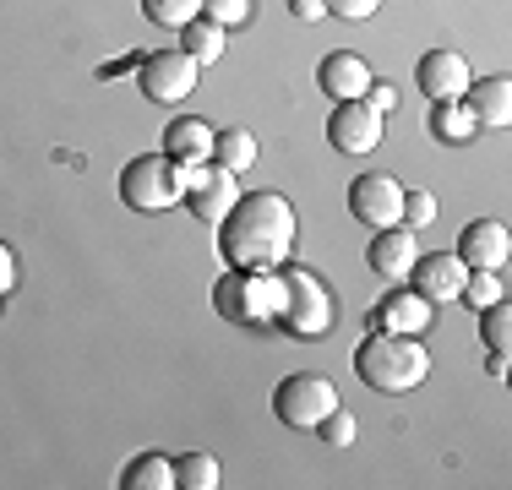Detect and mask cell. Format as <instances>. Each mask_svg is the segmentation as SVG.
Here are the masks:
<instances>
[{"instance_id":"obj_14","label":"cell","mask_w":512,"mask_h":490,"mask_svg":"<svg viewBox=\"0 0 512 490\" xmlns=\"http://www.w3.org/2000/svg\"><path fill=\"white\" fill-rule=\"evenodd\" d=\"M431 316H436L431 300H420L414 289H393V294H382V300H376L371 333H409V338H420L425 327H431Z\"/></svg>"},{"instance_id":"obj_16","label":"cell","mask_w":512,"mask_h":490,"mask_svg":"<svg viewBox=\"0 0 512 490\" xmlns=\"http://www.w3.org/2000/svg\"><path fill=\"white\" fill-rule=\"evenodd\" d=\"M414 256H420V245H414V229L393 224V229H376V240H371V251H365V262H371L376 278L398 284V278H409Z\"/></svg>"},{"instance_id":"obj_27","label":"cell","mask_w":512,"mask_h":490,"mask_svg":"<svg viewBox=\"0 0 512 490\" xmlns=\"http://www.w3.org/2000/svg\"><path fill=\"white\" fill-rule=\"evenodd\" d=\"M480 338H485V349H507V343H512V311L502 300L480 311Z\"/></svg>"},{"instance_id":"obj_1","label":"cell","mask_w":512,"mask_h":490,"mask_svg":"<svg viewBox=\"0 0 512 490\" xmlns=\"http://www.w3.org/2000/svg\"><path fill=\"white\" fill-rule=\"evenodd\" d=\"M295 235H300L295 202L278 191H256V196H240L218 218V256L229 267H246V273H273V267L289 262Z\"/></svg>"},{"instance_id":"obj_8","label":"cell","mask_w":512,"mask_h":490,"mask_svg":"<svg viewBox=\"0 0 512 490\" xmlns=\"http://www.w3.org/2000/svg\"><path fill=\"white\" fill-rule=\"evenodd\" d=\"M382 126L387 120L376 115L365 98H344V104L333 109V120H327V142H333L344 158H365V153L382 147Z\"/></svg>"},{"instance_id":"obj_26","label":"cell","mask_w":512,"mask_h":490,"mask_svg":"<svg viewBox=\"0 0 512 490\" xmlns=\"http://www.w3.org/2000/svg\"><path fill=\"white\" fill-rule=\"evenodd\" d=\"M355 431H360V425H355V414H349L344 403H338V409H327L322 420H316V436H322L327 447H349V441H355Z\"/></svg>"},{"instance_id":"obj_4","label":"cell","mask_w":512,"mask_h":490,"mask_svg":"<svg viewBox=\"0 0 512 490\" xmlns=\"http://www.w3.org/2000/svg\"><path fill=\"white\" fill-rule=\"evenodd\" d=\"M120 202L131 213H164V207L186 202V169L169 153H142L120 169Z\"/></svg>"},{"instance_id":"obj_10","label":"cell","mask_w":512,"mask_h":490,"mask_svg":"<svg viewBox=\"0 0 512 490\" xmlns=\"http://www.w3.org/2000/svg\"><path fill=\"white\" fill-rule=\"evenodd\" d=\"M235 202H240V175H229V169H218V164L186 169V207H191V218L218 224Z\"/></svg>"},{"instance_id":"obj_2","label":"cell","mask_w":512,"mask_h":490,"mask_svg":"<svg viewBox=\"0 0 512 490\" xmlns=\"http://www.w3.org/2000/svg\"><path fill=\"white\" fill-rule=\"evenodd\" d=\"M355 371L371 392L404 398V392L425 387V376H431V349L409 333H371L355 349Z\"/></svg>"},{"instance_id":"obj_19","label":"cell","mask_w":512,"mask_h":490,"mask_svg":"<svg viewBox=\"0 0 512 490\" xmlns=\"http://www.w3.org/2000/svg\"><path fill=\"white\" fill-rule=\"evenodd\" d=\"M213 164L229 169V175H246V169L256 164V137H251L246 126L218 131V137H213Z\"/></svg>"},{"instance_id":"obj_20","label":"cell","mask_w":512,"mask_h":490,"mask_svg":"<svg viewBox=\"0 0 512 490\" xmlns=\"http://www.w3.org/2000/svg\"><path fill=\"white\" fill-rule=\"evenodd\" d=\"M120 485L126 490H175V463H169L164 452H142V458L126 463Z\"/></svg>"},{"instance_id":"obj_11","label":"cell","mask_w":512,"mask_h":490,"mask_svg":"<svg viewBox=\"0 0 512 490\" xmlns=\"http://www.w3.org/2000/svg\"><path fill=\"white\" fill-rule=\"evenodd\" d=\"M414 82H420V93L431 98V104H447V98L469 93L474 71L458 49H431V55H420V66H414Z\"/></svg>"},{"instance_id":"obj_6","label":"cell","mask_w":512,"mask_h":490,"mask_svg":"<svg viewBox=\"0 0 512 490\" xmlns=\"http://www.w3.org/2000/svg\"><path fill=\"white\" fill-rule=\"evenodd\" d=\"M327 409H338V387L316 371H300V376H284L273 392V414L289 425V431H316Z\"/></svg>"},{"instance_id":"obj_30","label":"cell","mask_w":512,"mask_h":490,"mask_svg":"<svg viewBox=\"0 0 512 490\" xmlns=\"http://www.w3.org/2000/svg\"><path fill=\"white\" fill-rule=\"evenodd\" d=\"M322 6H327V17L365 22V17H376V11H382V0H322Z\"/></svg>"},{"instance_id":"obj_22","label":"cell","mask_w":512,"mask_h":490,"mask_svg":"<svg viewBox=\"0 0 512 490\" xmlns=\"http://www.w3.org/2000/svg\"><path fill=\"white\" fill-rule=\"evenodd\" d=\"M431 137H442V142H469V137H480V126H474V115L463 109V98H447V104H431Z\"/></svg>"},{"instance_id":"obj_25","label":"cell","mask_w":512,"mask_h":490,"mask_svg":"<svg viewBox=\"0 0 512 490\" xmlns=\"http://www.w3.org/2000/svg\"><path fill=\"white\" fill-rule=\"evenodd\" d=\"M458 300L469 305V311H485V305L502 300V273H480V267H469V278H463Z\"/></svg>"},{"instance_id":"obj_7","label":"cell","mask_w":512,"mask_h":490,"mask_svg":"<svg viewBox=\"0 0 512 490\" xmlns=\"http://www.w3.org/2000/svg\"><path fill=\"white\" fill-rule=\"evenodd\" d=\"M197 60L186 55V49H158V55H142L137 60V88L142 98H153V104H180V98L197 93Z\"/></svg>"},{"instance_id":"obj_24","label":"cell","mask_w":512,"mask_h":490,"mask_svg":"<svg viewBox=\"0 0 512 490\" xmlns=\"http://www.w3.org/2000/svg\"><path fill=\"white\" fill-rule=\"evenodd\" d=\"M142 17L153 28H186L191 17H202V0H142Z\"/></svg>"},{"instance_id":"obj_15","label":"cell","mask_w":512,"mask_h":490,"mask_svg":"<svg viewBox=\"0 0 512 490\" xmlns=\"http://www.w3.org/2000/svg\"><path fill=\"white\" fill-rule=\"evenodd\" d=\"M316 88L333 98V104L365 98V88H371V66H365L355 49H333V55H322V66H316Z\"/></svg>"},{"instance_id":"obj_5","label":"cell","mask_w":512,"mask_h":490,"mask_svg":"<svg viewBox=\"0 0 512 490\" xmlns=\"http://www.w3.org/2000/svg\"><path fill=\"white\" fill-rule=\"evenodd\" d=\"M289 284V300L284 311H278V327H284L289 338H327L333 333V294L322 289V278L316 273H284Z\"/></svg>"},{"instance_id":"obj_13","label":"cell","mask_w":512,"mask_h":490,"mask_svg":"<svg viewBox=\"0 0 512 490\" xmlns=\"http://www.w3.org/2000/svg\"><path fill=\"white\" fill-rule=\"evenodd\" d=\"M409 278H414V294H420V300L453 305L458 289H463V278H469V267H463L453 251H436V256H414Z\"/></svg>"},{"instance_id":"obj_17","label":"cell","mask_w":512,"mask_h":490,"mask_svg":"<svg viewBox=\"0 0 512 490\" xmlns=\"http://www.w3.org/2000/svg\"><path fill=\"white\" fill-rule=\"evenodd\" d=\"M463 109L474 115V126H480V131H507V126H512V82H507V77H480V82H469Z\"/></svg>"},{"instance_id":"obj_33","label":"cell","mask_w":512,"mask_h":490,"mask_svg":"<svg viewBox=\"0 0 512 490\" xmlns=\"http://www.w3.org/2000/svg\"><path fill=\"white\" fill-rule=\"evenodd\" d=\"M289 11H295L300 22H316V17H327V6H322V0H289Z\"/></svg>"},{"instance_id":"obj_12","label":"cell","mask_w":512,"mask_h":490,"mask_svg":"<svg viewBox=\"0 0 512 490\" xmlns=\"http://www.w3.org/2000/svg\"><path fill=\"white\" fill-rule=\"evenodd\" d=\"M453 256H458L463 267H480V273H502L507 256H512L507 224H502V218H474V224L458 235V251Z\"/></svg>"},{"instance_id":"obj_3","label":"cell","mask_w":512,"mask_h":490,"mask_svg":"<svg viewBox=\"0 0 512 490\" xmlns=\"http://www.w3.org/2000/svg\"><path fill=\"white\" fill-rule=\"evenodd\" d=\"M289 300V284H284V267L273 273H246V267H229L224 278L213 284V305L224 322L235 327H273L278 311Z\"/></svg>"},{"instance_id":"obj_29","label":"cell","mask_w":512,"mask_h":490,"mask_svg":"<svg viewBox=\"0 0 512 490\" xmlns=\"http://www.w3.org/2000/svg\"><path fill=\"white\" fill-rule=\"evenodd\" d=\"M202 17L218 22V28H240L251 17V0H202Z\"/></svg>"},{"instance_id":"obj_21","label":"cell","mask_w":512,"mask_h":490,"mask_svg":"<svg viewBox=\"0 0 512 490\" xmlns=\"http://www.w3.org/2000/svg\"><path fill=\"white\" fill-rule=\"evenodd\" d=\"M175 33H180V49H186L197 66H218V55H224V28H218V22L191 17L186 28H175Z\"/></svg>"},{"instance_id":"obj_23","label":"cell","mask_w":512,"mask_h":490,"mask_svg":"<svg viewBox=\"0 0 512 490\" xmlns=\"http://www.w3.org/2000/svg\"><path fill=\"white\" fill-rule=\"evenodd\" d=\"M175 485L180 490H213L218 485V458L213 452H186V458H175Z\"/></svg>"},{"instance_id":"obj_32","label":"cell","mask_w":512,"mask_h":490,"mask_svg":"<svg viewBox=\"0 0 512 490\" xmlns=\"http://www.w3.org/2000/svg\"><path fill=\"white\" fill-rule=\"evenodd\" d=\"M11 284H17V251L0 240V294H11Z\"/></svg>"},{"instance_id":"obj_18","label":"cell","mask_w":512,"mask_h":490,"mask_svg":"<svg viewBox=\"0 0 512 490\" xmlns=\"http://www.w3.org/2000/svg\"><path fill=\"white\" fill-rule=\"evenodd\" d=\"M213 137H218V131L207 126V120H197V115H186V120H175V126L164 131V153L175 158L180 169H197V164H213Z\"/></svg>"},{"instance_id":"obj_9","label":"cell","mask_w":512,"mask_h":490,"mask_svg":"<svg viewBox=\"0 0 512 490\" xmlns=\"http://www.w3.org/2000/svg\"><path fill=\"white\" fill-rule=\"evenodd\" d=\"M349 213L371 229H393L398 218H404V186H398L393 175H382V169L355 175V186H349Z\"/></svg>"},{"instance_id":"obj_28","label":"cell","mask_w":512,"mask_h":490,"mask_svg":"<svg viewBox=\"0 0 512 490\" xmlns=\"http://www.w3.org/2000/svg\"><path fill=\"white\" fill-rule=\"evenodd\" d=\"M404 229H425L436 224V196L431 191H404V218H398Z\"/></svg>"},{"instance_id":"obj_31","label":"cell","mask_w":512,"mask_h":490,"mask_svg":"<svg viewBox=\"0 0 512 490\" xmlns=\"http://www.w3.org/2000/svg\"><path fill=\"white\" fill-rule=\"evenodd\" d=\"M365 104H371L382 120L398 115V88H393V82H376V77H371V88H365Z\"/></svg>"},{"instance_id":"obj_34","label":"cell","mask_w":512,"mask_h":490,"mask_svg":"<svg viewBox=\"0 0 512 490\" xmlns=\"http://www.w3.org/2000/svg\"><path fill=\"white\" fill-rule=\"evenodd\" d=\"M491 376H496V382L507 376V349H491Z\"/></svg>"}]
</instances>
